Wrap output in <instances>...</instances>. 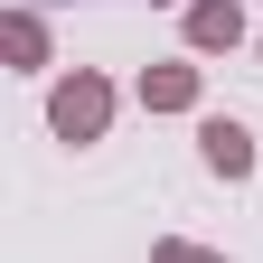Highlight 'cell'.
<instances>
[{"label":"cell","instance_id":"3","mask_svg":"<svg viewBox=\"0 0 263 263\" xmlns=\"http://www.w3.org/2000/svg\"><path fill=\"white\" fill-rule=\"evenodd\" d=\"M188 47H197V57L245 47V10H235V0H188Z\"/></svg>","mask_w":263,"mask_h":263},{"label":"cell","instance_id":"4","mask_svg":"<svg viewBox=\"0 0 263 263\" xmlns=\"http://www.w3.org/2000/svg\"><path fill=\"white\" fill-rule=\"evenodd\" d=\"M197 94H207V85H197V66H141V113H197Z\"/></svg>","mask_w":263,"mask_h":263},{"label":"cell","instance_id":"7","mask_svg":"<svg viewBox=\"0 0 263 263\" xmlns=\"http://www.w3.org/2000/svg\"><path fill=\"white\" fill-rule=\"evenodd\" d=\"M254 57H263V38H254Z\"/></svg>","mask_w":263,"mask_h":263},{"label":"cell","instance_id":"1","mask_svg":"<svg viewBox=\"0 0 263 263\" xmlns=\"http://www.w3.org/2000/svg\"><path fill=\"white\" fill-rule=\"evenodd\" d=\"M47 122H57V141H104V122H113V85L94 76V66H76V76L47 94Z\"/></svg>","mask_w":263,"mask_h":263},{"label":"cell","instance_id":"6","mask_svg":"<svg viewBox=\"0 0 263 263\" xmlns=\"http://www.w3.org/2000/svg\"><path fill=\"white\" fill-rule=\"evenodd\" d=\"M151 263H226V254H207V245H188V235H160V245H151Z\"/></svg>","mask_w":263,"mask_h":263},{"label":"cell","instance_id":"2","mask_svg":"<svg viewBox=\"0 0 263 263\" xmlns=\"http://www.w3.org/2000/svg\"><path fill=\"white\" fill-rule=\"evenodd\" d=\"M197 160H207L216 179H254V132L226 122V113H207V122H197Z\"/></svg>","mask_w":263,"mask_h":263},{"label":"cell","instance_id":"5","mask_svg":"<svg viewBox=\"0 0 263 263\" xmlns=\"http://www.w3.org/2000/svg\"><path fill=\"white\" fill-rule=\"evenodd\" d=\"M0 47H10L19 76H28V66H47V28H38V10H10V19H0Z\"/></svg>","mask_w":263,"mask_h":263}]
</instances>
